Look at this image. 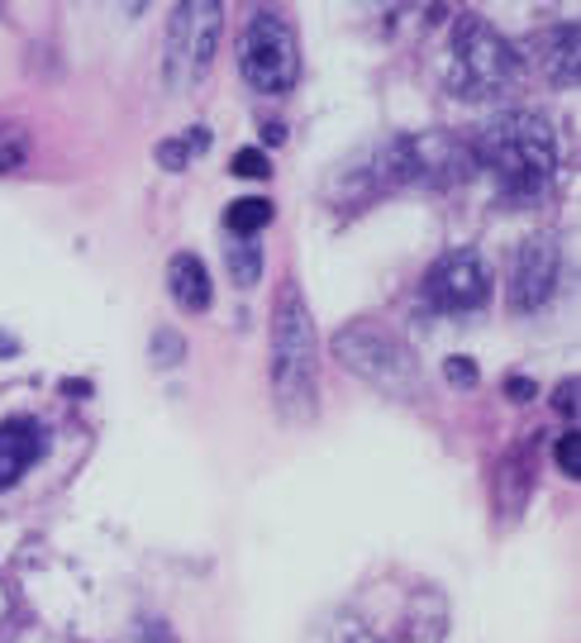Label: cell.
Instances as JSON below:
<instances>
[{
  "label": "cell",
  "instance_id": "3",
  "mask_svg": "<svg viewBox=\"0 0 581 643\" xmlns=\"http://www.w3.org/2000/svg\"><path fill=\"white\" fill-rule=\"evenodd\" d=\"M520 82V53L514 43L487 24L481 14H462L453 53H448V91L458 101H496V95L514 91Z\"/></svg>",
  "mask_w": 581,
  "mask_h": 643
},
{
  "label": "cell",
  "instance_id": "15",
  "mask_svg": "<svg viewBox=\"0 0 581 643\" xmlns=\"http://www.w3.org/2000/svg\"><path fill=\"white\" fill-rule=\"evenodd\" d=\"M24 157H29V134L20 124H0V176L20 172Z\"/></svg>",
  "mask_w": 581,
  "mask_h": 643
},
{
  "label": "cell",
  "instance_id": "18",
  "mask_svg": "<svg viewBox=\"0 0 581 643\" xmlns=\"http://www.w3.org/2000/svg\"><path fill=\"white\" fill-rule=\"evenodd\" d=\"M553 453H558V468L577 481V477H581V439H577V433H562Z\"/></svg>",
  "mask_w": 581,
  "mask_h": 643
},
{
  "label": "cell",
  "instance_id": "23",
  "mask_svg": "<svg viewBox=\"0 0 581 643\" xmlns=\"http://www.w3.org/2000/svg\"><path fill=\"white\" fill-rule=\"evenodd\" d=\"M506 391H510V400H529V396H534V381L510 377V381H506Z\"/></svg>",
  "mask_w": 581,
  "mask_h": 643
},
{
  "label": "cell",
  "instance_id": "2",
  "mask_svg": "<svg viewBox=\"0 0 581 643\" xmlns=\"http://www.w3.org/2000/svg\"><path fill=\"white\" fill-rule=\"evenodd\" d=\"M315 372H319L315 319L296 277H286L277 292V310H272V386H277V400L290 420H310L315 415Z\"/></svg>",
  "mask_w": 581,
  "mask_h": 643
},
{
  "label": "cell",
  "instance_id": "20",
  "mask_svg": "<svg viewBox=\"0 0 581 643\" xmlns=\"http://www.w3.org/2000/svg\"><path fill=\"white\" fill-rule=\"evenodd\" d=\"M157 163L172 167V172H182L191 163V153L182 149V139H176V143H157Z\"/></svg>",
  "mask_w": 581,
  "mask_h": 643
},
{
  "label": "cell",
  "instance_id": "24",
  "mask_svg": "<svg viewBox=\"0 0 581 643\" xmlns=\"http://www.w3.org/2000/svg\"><path fill=\"white\" fill-rule=\"evenodd\" d=\"M263 139H267V143H282L286 129H282V124H263Z\"/></svg>",
  "mask_w": 581,
  "mask_h": 643
},
{
  "label": "cell",
  "instance_id": "16",
  "mask_svg": "<svg viewBox=\"0 0 581 643\" xmlns=\"http://www.w3.org/2000/svg\"><path fill=\"white\" fill-rule=\"evenodd\" d=\"M234 172L248 176V182H263V176H272V163H267L263 149H238L234 153Z\"/></svg>",
  "mask_w": 581,
  "mask_h": 643
},
{
  "label": "cell",
  "instance_id": "13",
  "mask_svg": "<svg viewBox=\"0 0 581 643\" xmlns=\"http://www.w3.org/2000/svg\"><path fill=\"white\" fill-rule=\"evenodd\" d=\"M263 224H272V201H263V196L230 201V211H224V229L238 234V238H253Z\"/></svg>",
  "mask_w": 581,
  "mask_h": 643
},
{
  "label": "cell",
  "instance_id": "14",
  "mask_svg": "<svg viewBox=\"0 0 581 643\" xmlns=\"http://www.w3.org/2000/svg\"><path fill=\"white\" fill-rule=\"evenodd\" d=\"M224 267H230V282L234 286H248L263 277V248L253 244V238H238V244H224Z\"/></svg>",
  "mask_w": 581,
  "mask_h": 643
},
{
  "label": "cell",
  "instance_id": "21",
  "mask_svg": "<svg viewBox=\"0 0 581 643\" xmlns=\"http://www.w3.org/2000/svg\"><path fill=\"white\" fill-rule=\"evenodd\" d=\"M553 406H558L562 415H577V377H572V381H562V386H558V396H553Z\"/></svg>",
  "mask_w": 581,
  "mask_h": 643
},
{
  "label": "cell",
  "instance_id": "6",
  "mask_svg": "<svg viewBox=\"0 0 581 643\" xmlns=\"http://www.w3.org/2000/svg\"><path fill=\"white\" fill-rule=\"evenodd\" d=\"M224 29V10L215 0H196V6H176L172 34H167V76L172 86H191L210 68Z\"/></svg>",
  "mask_w": 581,
  "mask_h": 643
},
{
  "label": "cell",
  "instance_id": "7",
  "mask_svg": "<svg viewBox=\"0 0 581 643\" xmlns=\"http://www.w3.org/2000/svg\"><path fill=\"white\" fill-rule=\"evenodd\" d=\"M491 296V277H487V263H481L477 248H453L444 253L439 263L429 267L425 277V310H439V315H462V310H477L481 300Z\"/></svg>",
  "mask_w": 581,
  "mask_h": 643
},
{
  "label": "cell",
  "instance_id": "4",
  "mask_svg": "<svg viewBox=\"0 0 581 643\" xmlns=\"http://www.w3.org/2000/svg\"><path fill=\"white\" fill-rule=\"evenodd\" d=\"M334 358L344 363L348 372H358L363 381H373L391 396H415L419 386H425L415 353L400 344V334L377 325V319H353L348 329H338L334 334Z\"/></svg>",
  "mask_w": 581,
  "mask_h": 643
},
{
  "label": "cell",
  "instance_id": "10",
  "mask_svg": "<svg viewBox=\"0 0 581 643\" xmlns=\"http://www.w3.org/2000/svg\"><path fill=\"white\" fill-rule=\"evenodd\" d=\"M48 448V429L34 420H6L0 425V491L14 487Z\"/></svg>",
  "mask_w": 581,
  "mask_h": 643
},
{
  "label": "cell",
  "instance_id": "17",
  "mask_svg": "<svg viewBox=\"0 0 581 643\" xmlns=\"http://www.w3.org/2000/svg\"><path fill=\"white\" fill-rule=\"evenodd\" d=\"M153 358L163 363V367H176L186 358V344H182V334H172V329H157L153 334Z\"/></svg>",
  "mask_w": 581,
  "mask_h": 643
},
{
  "label": "cell",
  "instance_id": "1",
  "mask_svg": "<svg viewBox=\"0 0 581 643\" xmlns=\"http://www.w3.org/2000/svg\"><path fill=\"white\" fill-rule=\"evenodd\" d=\"M477 167H487L496 176L500 196L510 201H529L553 182L558 167V149H553V129L534 110H506L496 115L472 143Z\"/></svg>",
  "mask_w": 581,
  "mask_h": 643
},
{
  "label": "cell",
  "instance_id": "9",
  "mask_svg": "<svg viewBox=\"0 0 581 643\" xmlns=\"http://www.w3.org/2000/svg\"><path fill=\"white\" fill-rule=\"evenodd\" d=\"M553 286H558V244L548 234H529L510 263V310L514 315L539 310L553 296Z\"/></svg>",
  "mask_w": 581,
  "mask_h": 643
},
{
  "label": "cell",
  "instance_id": "12",
  "mask_svg": "<svg viewBox=\"0 0 581 643\" xmlns=\"http://www.w3.org/2000/svg\"><path fill=\"white\" fill-rule=\"evenodd\" d=\"M577 43H581L577 24H558L553 34H548V76H553L558 86H577V76H581V68H577Z\"/></svg>",
  "mask_w": 581,
  "mask_h": 643
},
{
  "label": "cell",
  "instance_id": "25",
  "mask_svg": "<svg viewBox=\"0 0 581 643\" xmlns=\"http://www.w3.org/2000/svg\"><path fill=\"white\" fill-rule=\"evenodd\" d=\"M6 610H10V596H6V586H0V620H6Z\"/></svg>",
  "mask_w": 581,
  "mask_h": 643
},
{
  "label": "cell",
  "instance_id": "22",
  "mask_svg": "<svg viewBox=\"0 0 581 643\" xmlns=\"http://www.w3.org/2000/svg\"><path fill=\"white\" fill-rule=\"evenodd\" d=\"M143 643H172L167 624H163V620H149V624H143Z\"/></svg>",
  "mask_w": 581,
  "mask_h": 643
},
{
  "label": "cell",
  "instance_id": "5",
  "mask_svg": "<svg viewBox=\"0 0 581 643\" xmlns=\"http://www.w3.org/2000/svg\"><path fill=\"white\" fill-rule=\"evenodd\" d=\"M238 72H244V82L263 95H282V91L296 86L300 48H296V34H290V24L277 10H257L248 20L244 39H238Z\"/></svg>",
  "mask_w": 581,
  "mask_h": 643
},
{
  "label": "cell",
  "instance_id": "11",
  "mask_svg": "<svg viewBox=\"0 0 581 643\" xmlns=\"http://www.w3.org/2000/svg\"><path fill=\"white\" fill-rule=\"evenodd\" d=\"M167 286H172V300L182 305V310H191V315H201V310H210V272H205V263L196 253H176L172 263H167Z\"/></svg>",
  "mask_w": 581,
  "mask_h": 643
},
{
  "label": "cell",
  "instance_id": "8",
  "mask_svg": "<svg viewBox=\"0 0 581 643\" xmlns=\"http://www.w3.org/2000/svg\"><path fill=\"white\" fill-rule=\"evenodd\" d=\"M419 596H425V591H419ZM419 596H415V605H419ZM415 605L396 624H386L377 615H358V610H344L334 624L319 630V643H439V620L444 615L425 620Z\"/></svg>",
  "mask_w": 581,
  "mask_h": 643
},
{
  "label": "cell",
  "instance_id": "19",
  "mask_svg": "<svg viewBox=\"0 0 581 643\" xmlns=\"http://www.w3.org/2000/svg\"><path fill=\"white\" fill-rule=\"evenodd\" d=\"M444 377L453 381V386H462V391H472V386H477V363L472 358H458V353H453V358L444 363Z\"/></svg>",
  "mask_w": 581,
  "mask_h": 643
}]
</instances>
